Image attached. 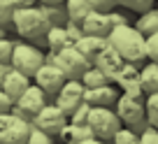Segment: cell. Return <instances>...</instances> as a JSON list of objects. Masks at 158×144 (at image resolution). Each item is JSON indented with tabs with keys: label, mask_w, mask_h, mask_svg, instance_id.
Listing matches in <instances>:
<instances>
[{
	"label": "cell",
	"mask_w": 158,
	"mask_h": 144,
	"mask_svg": "<svg viewBox=\"0 0 158 144\" xmlns=\"http://www.w3.org/2000/svg\"><path fill=\"white\" fill-rule=\"evenodd\" d=\"M107 42L121 54L123 60H130L137 65L147 60V37L133 23L112 26V30L107 33Z\"/></svg>",
	"instance_id": "1"
},
{
	"label": "cell",
	"mask_w": 158,
	"mask_h": 144,
	"mask_svg": "<svg viewBox=\"0 0 158 144\" xmlns=\"http://www.w3.org/2000/svg\"><path fill=\"white\" fill-rule=\"evenodd\" d=\"M10 23L14 26V30L23 40H42L44 33L49 30L51 21L47 16L42 2H37V5H28V7H14Z\"/></svg>",
	"instance_id": "2"
},
{
	"label": "cell",
	"mask_w": 158,
	"mask_h": 144,
	"mask_svg": "<svg viewBox=\"0 0 158 144\" xmlns=\"http://www.w3.org/2000/svg\"><path fill=\"white\" fill-rule=\"evenodd\" d=\"M114 112L121 119V125H128L139 135V130L149 123L147 119V107H144V95H130V93H118L114 102Z\"/></svg>",
	"instance_id": "3"
},
{
	"label": "cell",
	"mask_w": 158,
	"mask_h": 144,
	"mask_svg": "<svg viewBox=\"0 0 158 144\" xmlns=\"http://www.w3.org/2000/svg\"><path fill=\"white\" fill-rule=\"evenodd\" d=\"M30 128L33 121L16 109L0 114V144H28Z\"/></svg>",
	"instance_id": "4"
},
{
	"label": "cell",
	"mask_w": 158,
	"mask_h": 144,
	"mask_svg": "<svg viewBox=\"0 0 158 144\" xmlns=\"http://www.w3.org/2000/svg\"><path fill=\"white\" fill-rule=\"evenodd\" d=\"M47 60L58 65L68 79H79L81 72L91 65V60H86L74 44H65V47H60L58 51H49V54H47Z\"/></svg>",
	"instance_id": "5"
},
{
	"label": "cell",
	"mask_w": 158,
	"mask_h": 144,
	"mask_svg": "<svg viewBox=\"0 0 158 144\" xmlns=\"http://www.w3.org/2000/svg\"><path fill=\"white\" fill-rule=\"evenodd\" d=\"M86 123L89 128L95 133V137L102 142V139H112V135L121 128V119L116 116L114 107H105V105H93L89 109L86 116Z\"/></svg>",
	"instance_id": "6"
},
{
	"label": "cell",
	"mask_w": 158,
	"mask_h": 144,
	"mask_svg": "<svg viewBox=\"0 0 158 144\" xmlns=\"http://www.w3.org/2000/svg\"><path fill=\"white\" fill-rule=\"evenodd\" d=\"M47 60V54L40 47L30 44V42H14V51H12V58H10V65L16 70H21V72H26V75L33 79L35 70L40 68V65Z\"/></svg>",
	"instance_id": "7"
},
{
	"label": "cell",
	"mask_w": 158,
	"mask_h": 144,
	"mask_svg": "<svg viewBox=\"0 0 158 144\" xmlns=\"http://www.w3.org/2000/svg\"><path fill=\"white\" fill-rule=\"evenodd\" d=\"M30 121H33L35 128L47 130L49 135H58L60 128L68 123V114H65V112L60 109L56 102H47L44 107H42V109H40Z\"/></svg>",
	"instance_id": "8"
},
{
	"label": "cell",
	"mask_w": 158,
	"mask_h": 144,
	"mask_svg": "<svg viewBox=\"0 0 158 144\" xmlns=\"http://www.w3.org/2000/svg\"><path fill=\"white\" fill-rule=\"evenodd\" d=\"M65 79H68V77L63 75V70L56 63H51V60H44L33 75V84H37L49 98H54V93L60 88V84H63Z\"/></svg>",
	"instance_id": "9"
},
{
	"label": "cell",
	"mask_w": 158,
	"mask_h": 144,
	"mask_svg": "<svg viewBox=\"0 0 158 144\" xmlns=\"http://www.w3.org/2000/svg\"><path fill=\"white\" fill-rule=\"evenodd\" d=\"M47 102H49V95H47L44 91L40 88L37 84H33V81H30V86L14 100V109L19 112V114H23V116H28V119H33V116L37 114V112L42 109Z\"/></svg>",
	"instance_id": "10"
},
{
	"label": "cell",
	"mask_w": 158,
	"mask_h": 144,
	"mask_svg": "<svg viewBox=\"0 0 158 144\" xmlns=\"http://www.w3.org/2000/svg\"><path fill=\"white\" fill-rule=\"evenodd\" d=\"M81 100H84V84L79 79H65L60 84V88L54 93V102L58 105L65 114H70Z\"/></svg>",
	"instance_id": "11"
},
{
	"label": "cell",
	"mask_w": 158,
	"mask_h": 144,
	"mask_svg": "<svg viewBox=\"0 0 158 144\" xmlns=\"http://www.w3.org/2000/svg\"><path fill=\"white\" fill-rule=\"evenodd\" d=\"M112 81L121 88V93H130V95H144L142 86H139V65L126 60L121 68L116 70V75L112 77Z\"/></svg>",
	"instance_id": "12"
},
{
	"label": "cell",
	"mask_w": 158,
	"mask_h": 144,
	"mask_svg": "<svg viewBox=\"0 0 158 144\" xmlns=\"http://www.w3.org/2000/svg\"><path fill=\"white\" fill-rule=\"evenodd\" d=\"M81 33L86 35H98V37H107V33L112 30V21H109V12L102 10H91L84 19L79 21Z\"/></svg>",
	"instance_id": "13"
},
{
	"label": "cell",
	"mask_w": 158,
	"mask_h": 144,
	"mask_svg": "<svg viewBox=\"0 0 158 144\" xmlns=\"http://www.w3.org/2000/svg\"><path fill=\"white\" fill-rule=\"evenodd\" d=\"M30 81H33V79H30L26 72H21V70H16V68H12V65H10L7 72H5V77H2V81H0V88L5 91L12 100H16L30 86Z\"/></svg>",
	"instance_id": "14"
},
{
	"label": "cell",
	"mask_w": 158,
	"mask_h": 144,
	"mask_svg": "<svg viewBox=\"0 0 158 144\" xmlns=\"http://www.w3.org/2000/svg\"><path fill=\"white\" fill-rule=\"evenodd\" d=\"M60 139H65V142L70 144H98L100 139L95 137V133L89 128V123H65L63 128H60Z\"/></svg>",
	"instance_id": "15"
},
{
	"label": "cell",
	"mask_w": 158,
	"mask_h": 144,
	"mask_svg": "<svg viewBox=\"0 0 158 144\" xmlns=\"http://www.w3.org/2000/svg\"><path fill=\"white\" fill-rule=\"evenodd\" d=\"M123 63H126V60L121 58V54H118V51L114 49V47L109 44V42H107V44H105L102 49L98 51V56L93 58V65H95V68H100V70H102V72L109 77V79H112V77L116 75V70L121 68Z\"/></svg>",
	"instance_id": "16"
},
{
	"label": "cell",
	"mask_w": 158,
	"mask_h": 144,
	"mask_svg": "<svg viewBox=\"0 0 158 144\" xmlns=\"http://www.w3.org/2000/svg\"><path fill=\"white\" fill-rule=\"evenodd\" d=\"M118 98V88L109 81V84L102 86H93V88H84V102H89L91 107L93 105H105V107H114Z\"/></svg>",
	"instance_id": "17"
},
{
	"label": "cell",
	"mask_w": 158,
	"mask_h": 144,
	"mask_svg": "<svg viewBox=\"0 0 158 144\" xmlns=\"http://www.w3.org/2000/svg\"><path fill=\"white\" fill-rule=\"evenodd\" d=\"M72 44L81 51V56H84L86 60H91V63H93V58L98 56V51L107 44V37H98V35H86V33H84L81 37H77Z\"/></svg>",
	"instance_id": "18"
},
{
	"label": "cell",
	"mask_w": 158,
	"mask_h": 144,
	"mask_svg": "<svg viewBox=\"0 0 158 144\" xmlns=\"http://www.w3.org/2000/svg\"><path fill=\"white\" fill-rule=\"evenodd\" d=\"M139 86H142V93L149 95L153 91H158V63L149 58V63H144L139 68Z\"/></svg>",
	"instance_id": "19"
},
{
	"label": "cell",
	"mask_w": 158,
	"mask_h": 144,
	"mask_svg": "<svg viewBox=\"0 0 158 144\" xmlns=\"http://www.w3.org/2000/svg\"><path fill=\"white\" fill-rule=\"evenodd\" d=\"M44 42H47V47H49V51H58L60 47L72 44V40H70V35H68V30H65L63 23H51L49 30L44 33Z\"/></svg>",
	"instance_id": "20"
},
{
	"label": "cell",
	"mask_w": 158,
	"mask_h": 144,
	"mask_svg": "<svg viewBox=\"0 0 158 144\" xmlns=\"http://www.w3.org/2000/svg\"><path fill=\"white\" fill-rule=\"evenodd\" d=\"M133 26L144 35V37H147V35H151V33H156V30H158V7L153 5V7H149V10L139 12L137 21H135Z\"/></svg>",
	"instance_id": "21"
},
{
	"label": "cell",
	"mask_w": 158,
	"mask_h": 144,
	"mask_svg": "<svg viewBox=\"0 0 158 144\" xmlns=\"http://www.w3.org/2000/svg\"><path fill=\"white\" fill-rule=\"evenodd\" d=\"M79 81L84 84V88H93V86H102V84H109L112 79H109V77L105 75V72H102L100 68H95V65L91 63L89 68H86L84 72H81Z\"/></svg>",
	"instance_id": "22"
},
{
	"label": "cell",
	"mask_w": 158,
	"mask_h": 144,
	"mask_svg": "<svg viewBox=\"0 0 158 144\" xmlns=\"http://www.w3.org/2000/svg\"><path fill=\"white\" fill-rule=\"evenodd\" d=\"M63 2H65V16H68L70 21H77V23L93 10L86 0H63Z\"/></svg>",
	"instance_id": "23"
},
{
	"label": "cell",
	"mask_w": 158,
	"mask_h": 144,
	"mask_svg": "<svg viewBox=\"0 0 158 144\" xmlns=\"http://www.w3.org/2000/svg\"><path fill=\"white\" fill-rule=\"evenodd\" d=\"M112 142H116V144H137L139 135L135 133L133 128H128V125H121V128L112 135Z\"/></svg>",
	"instance_id": "24"
},
{
	"label": "cell",
	"mask_w": 158,
	"mask_h": 144,
	"mask_svg": "<svg viewBox=\"0 0 158 144\" xmlns=\"http://www.w3.org/2000/svg\"><path fill=\"white\" fill-rule=\"evenodd\" d=\"M144 107H147V119L158 128V91L144 95Z\"/></svg>",
	"instance_id": "25"
},
{
	"label": "cell",
	"mask_w": 158,
	"mask_h": 144,
	"mask_svg": "<svg viewBox=\"0 0 158 144\" xmlns=\"http://www.w3.org/2000/svg\"><path fill=\"white\" fill-rule=\"evenodd\" d=\"M114 5L116 7H123V10H133V12H144L149 7L156 5V0H114Z\"/></svg>",
	"instance_id": "26"
},
{
	"label": "cell",
	"mask_w": 158,
	"mask_h": 144,
	"mask_svg": "<svg viewBox=\"0 0 158 144\" xmlns=\"http://www.w3.org/2000/svg\"><path fill=\"white\" fill-rule=\"evenodd\" d=\"M89 109H91V105L81 100V102H79L77 107H74V109L68 114V121H70V123H86V116H89Z\"/></svg>",
	"instance_id": "27"
},
{
	"label": "cell",
	"mask_w": 158,
	"mask_h": 144,
	"mask_svg": "<svg viewBox=\"0 0 158 144\" xmlns=\"http://www.w3.org/2000/svg\"><path fill=\"white\" fill-rule=\"evenodd\" d=\"M54 142V135H49L47 130L42 128H30V135H28V144H51Z\"/></svg>",
	"instance_id": "28"
},
{
	"label": "cell",
	"mask_w": 158,
	"mask_h": 144,
	"mask_svg": "<svg viewBox=\"0 0 158 144\" xmlns=\"http://www.w3.org/2000/svg\"><path fill=\"white\" fill-rule=\"evenodd\" d=\"M139 142L142 144H158V128L153 123H147L139 130Z\"/></svg>",
	"instance_id": "29"
},
{
	"label": "cell",
	"mask_w": 158,
	"mask_h": 144,
	"mask_svg": "<svg viewBox=\"0 0 158 144\" xmlns=\"http://www.w3.org/2000/svg\"><path fill=\"white\" fill-rule=\"evenodd\" d=\"M14 14V2L12 0H0V26H7Z\"/></svg>",
	"instance_id": "30"
},
{
	"label": "cell",
	"mask_w": 158,
	"mask_h": 144,
	"mask_svg": "<svg viewBox=\"0 0 158 144\" xmlns=\"http://www.w3.org/2000/svg\"><path fill=\"white\" fill-rule=\"evenodd\" d=\"M12 51H14V40H10V37H0V60L2 63H10L12 58Z\"/></svg>",
	"instance_id": "31"
},
{
	"label": "cell",
	"mask_w": 158,
	"mask_h": 144,
	"mask_svg": "<svg viewBox=\"0 0 158 144\" xmlns=\"http://www.w3.org/2000/svg\"><path fill=\"white\" fill-rule=\"evenodd\" d=\"M147 58L158 63V30L151 35H147Z\"/></svg>",
	"instance_id": "32"
},
{
	"label": "cell",
	"mask_w": 158,
	"mask_h": 144,
	"mask_svg": "<svg viewBox=\"0 0 158 144\" xmlns=\"http://www.w3.org/2000/svg\"><path fill=\"white\" fill-rule=\"evenodd\" d=\"M10 109H14V100L0 88V114H5V112H10Z\"/></svg>",
	"instance_id": "33"
},
{
	"label": "cell",
	"mask_w": 158,
	"mask_h": 144,
	"mask_svg": "<svg viewBox=\"0 0 158 144\" xmlns=\"http://www.w3.org/2000/svg\"><path fill=\"white\" fill-rule=\"evenodd\" d=\"M93 10H102V12H107V10H112L114 7V0H86Z\"/></svg>",
	"instance_id": "34"
},
{
	"label": "cell",
	"mask_w": 158,
	"mask_h": 144,
	"mask_svg": "<svg viewBox=\"0 0 158 144\" xmlns=\"http://www.w3.org/2000/svg\"><path fill=\"white\" fill-rule=\"evenodd\" d=\"M14 7H28V5H37L40 0H12Z\"/></svg>",
	"instance_id": "35"
},
{
	"label": "cell",
	"mask_w": 158,
	"mask_h": 144,
	"mask_svg": "<svg viewBox=\"0 0 158 144\" xmlns=\"http://www.w3.org/2000/svg\"><path fill=\"white\" fill-rule=\"evenodd\" d=\"M7 68H10V63H2V60H0V81H2V77H5Z\"/></svg>",
	"instance_id": "36"
},
{
	"label": "cell",
	"mask_w": 158,
	"mask_h": 144,
	"mask_svg": "<svg viewBox=\"0 0 158 144\" xmlns=\"http://www.w3.org/2000/svg\"><path fill=\"white\" fill-rule=\"evenodd\" d=\"M42 5H63V0H40Z\"/></svg>",
	"instance_id": "37"
},
{
	"label": "cell",
	"mask_w": 158,
	"mask_h": 144,
	"mask_svg": "<svg viewBox=\"0 0 158 144\" xmlns=\"http://www.w3.org/2000/svg\"><path fill=\"white\" fill-rule=\"evenodd\" d=\"M2 35H5V26H0V37H2Z\"/></svg>",
	"instance_id": "38"
},
{
	"label": "cell",
	"mask_w": 158,
	"mask_h": 144,
	"mask_svg": "<svg viewBox=\"0 0 158 144\" xmlns=\"http://www.w3.org/2000/svg\"><path fill=\"white\" fill-rule=\"evenodd\" d=\"M156 2H158V0H156Z\"/></svg>",
	"instance_id": "39"
}]
</instances>
